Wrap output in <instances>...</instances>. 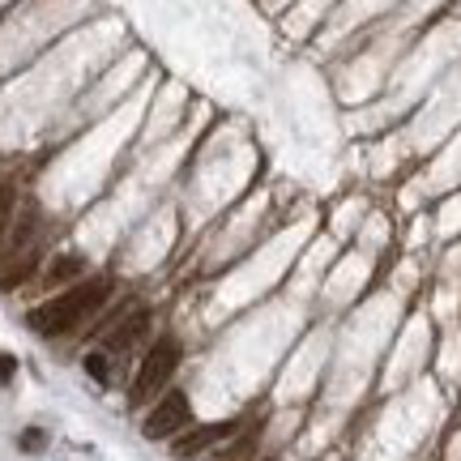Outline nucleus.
I'll use <instances>...</instances> for the list:
<instances>
[{
    "label": "nucleus",
    "instance_id": "obj_9",
    "mask_svg": "<svg viewBox=\"0 0 461 461\" xmlns=\"http://www.w3.org/2000/svg\"><path fill=\"white\" fill-rule=\"evenodd\" d=\"M86 372L95 380H107V355H86Z\"/></svg>",
    "mask_w": 461,
    "mask_h": 461
},
{
    "label": "nucleus",
    "instance_id": "obj_4",
    "mask_svg": "<svg viewBox=\"0 0 461 461\" xmlns=\"http://www.w3.org/2000/svg\"><path fill=\"white\" fill-rule=\"evenodd\" d=\"M230 431H235V423H205V428L188 431L184 440H176V457H197V453H205L210 445L227 440Z\"/></svg>",
    "mask_w": 461,
    "mask_h": 461
},
{
    "label": "nucleus",
    "instance_id": "obj_6",
    "mask_svg": "<svg viewBox=\"0 0 461 461\" xmlns=\"http://www.w3.org/2000/svg\"><path fill=\"white\" fill-rule=\"evenodd\" d=\"M73 274H82V257H73V252H68V257H56L48 269V286H60V282H68Z\"/></svg>",
    "mask_w": 461,
    "mask_h": 461
},
{
    "label": "nucleus",
    "instance_id": "obj_8",
    "mask_svg": "<svg viewBox=\"0 0 461 461\" xmlns=\"http://www.w3.org/2000/svg\"><path fill=\"white\" fill-rule=\"evenodd\" d=\"M17 445H22V453H39V448H43V431L39 428L22 431V440H17Z\"/></svg>",
    "mask_w": 461,
    "mask_h": 461
},
{
    "label": "nucleus",
    "instance_id": "obj_7",
    "mask_svg": "<svg viewBox=\"0 0 461 461\" xmlns=\"http://www.w3.org/2000/svg\"><path fill=\"white\" fill-rule=\"evenodd\" d=\"M14 205H17L14 188H9V184H0V235L9 230V218H14Z\"/></svg>",
    "mask_w": 461,
    "mask_h": 461
},
{
    "label": "nucleus",
    "instance_id": "obj_10",
    "mask_svg": "<svg viewBox=\"0 0 461 461\" xmlns=\"http://www.w3.org/2000/svg\"><path fill=\"white\" fill-rule=\"evenodd\" d=\"M14 376H17V359H14V355H5V350H0V389H5V384H9Z\"/></svg>",
    "mask_w": 461,
    "mask_h": 461
},
{
    "label": "nucleus",
    "instance_id": "obj_3",
    "mask_svg": "<svg viewBox=\"0 0 461 461\" xmlns=\"http://www.w3.org/2000/svg\"><path fill=\"white\" fill-rule=\"evenodd\" d=\"M188 419H193V406H188V397L180 389H171L154 402V411L146 414V423H141V436L146 440H171L180 428H188Z\"/></svg>",
    "mask_w": 461,
    "mask_h": 461
},
{
    "label": "nucleus",
    "instance_id": "obj_1",
    "mask_svg": "<svg viewBox=\"0 0 461 461\" xmlns=\"http://www.w3.org/2000/svg\"><path fill=\"white\" fill-rule=\"evenodd\" d=\"M107 295H112V278H86L77 282V286H68V291H60L56 299H48V303H39L31 312V330L43 333V338H60V333L77 330L86 316H95L107 303Z\"/></svg>",
    "mask_w": 461,
    "mask_h": 461
},
{
    "label": "nucleus",
    "instance_id": "obj_5",
    "mask_svg": "<svg viewBox=\"0 0 461 461\" xmlns=\"http://www.w3.org/2000/svg\"><path fill=\"white\" fill-rule=\"evenodd\" d=\"M146 330H149V312H132L129 321H120V325L112 330V338H107V350H124V346H132Z\"/></svg>",
    "mask_w": 461,
    "mask_h": 461
},
{
    "label": "nucleus",
    "instance_id": "obj_2",
    "mask_svg": "<svg viewBox=\"0 0 461 461\" xmlns=\"http://www.w3.org/2000/svg\"><path fill=\"white\" fill-rule=\"evenodd\" d=\"M176 367H180V342L176 338H163V342L149 346L146 363L137 367V380L129 389V406H146L149 397L163 393V384L176 376Z\"/></svg>",
    "mask_w": 461,
    "mask_h": 461
}]
</instances>
